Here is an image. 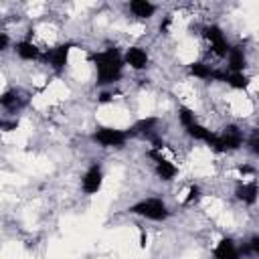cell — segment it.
Here are the masks:
<instances>
[{
    "label": "cell",
    "mask_w": 259,
    "mask_h": 259,
    "mask_svg": "<svg viewBox=\"0 0 259 259\" xmlns=\"http://www.w3.org/2000/svg\"><path fill=\"white\" fill-rule=\"evenodd\" d=\"M95 69H97V83L99 85H113L121 79L123 73V59L117 49H105L93 55Z\"/></svg>",
    "instance_id": "6da1fadb"
},
{
    "label": "cell",
    "mask_w": 259,
    "mask_h": 259,
    "mask_svg": "<svg viewBox=\"0 0 259 259\" xmlns=\"http://www.w3.org/2000/svg\"><path fill=\"white\" fill-rule=\"evenodd\" d=\"M130 212L132 214H138L142 219H148V221H156V223L166 221L170 217V210H168L166 202L162 198H154V196L138 200L136 204L130 206Z\"/></svg>",
    "instance_id": "7a4b0ae2"
},
{
    "label": "cell",
    "mask_w": 259,
    "mask_h": 259,
    "mask_svg": "<svg viewBox=\"0 0 259 259\" xmlns=\"http://www.w3.org/2000/svg\"><path fill=\"white\" fill-rule=\"evenodd\" d=\"M127 140H130V132L127 130L101 125V127H97L93 132V142L99 144L101 148H121V146H125Z\"/></svg>",
    "instance_id": "3957f363"
},
{
    "label": "cell",
    "mask_w": 259,
    "mask_h": 259,
    "mask_svg": "<svg viewBox=\"0 0 259 259\" xmlns=\"http://www.w3.org/2000/svg\"><path fill=\"white\" fill-rule=\"evenodd\" d=\"M202 36L206 38V42H208V47H210V53H212L214 57H227L231 45H229V40H227V36H225V32H223L221 26H217V24L204 26Z\"/></svg>",
    "instance_id": "277c9868"
},
{
    "label": "cell",
    "mask_w": 259,
    "mask_h": 259,
    "mask_svg": "<svg viewBox=\"0 0 259 259\" xmlns=\"http://www.w3.org/2000/svg\"><path fill=\"white\" fill-rule=\"evenodd\" d=\"M73 47H75L73 42L57 45V47H53V49H49V51L42 53V61H45L53 71L59 73V71H63V69L67 67V63H69V53H71Z\"/></svg>",
    "instance_id": "5b68a950"
},
{
    "label": "cell",
    "mask_w": 259,
    "mask_h": 259,
    "mask_svg": "<svg viewBox=\"0 0 259 259\" xmlns=\"http://www.w3.org/2000/svg\"><path fill=\"white\" fill-rule=\"evenodd\" d=\"M101 184H103V168H101V164L95 162L81 176V190L91 196V194H97L101 190Z\"/></svg>",
    "instance_id": "8992f818"
},
{
    "label": "cell",
    "mask_w": 259,
    "mask_h": 259,
    "mask_svg": "<svg viewBox=\"0 0 259 259\" xmlns=\"http://www.w3.org/2000/svg\"><path fill=\"white\" fill-rule=\"evenodd\" d=\"M121 59H123V65H127L134 71H144L148 67V63H150L148 51L142 49V47H130V49H125V53L121 55Z\"/></svg>",
    "instance_id": "52a82bcc"
},
{
    "label": "cell",
    "mask_w": 259,
    "mask_h": 259,
    "mask_svg": "<svg viewBox=\"0 0 259 259\" xmlns=\"http://www.w3.org/2000/svg\"><path fill=\"white\" fill-rule=\"evenodd\" d=\"M26 103H28V97L20 89H8L0 95V105L6 111H20Z\"/></svg>",
    "instance_id": "ba28073f"
},
{
    "label": "cell",
    "mask_w": 259,
    "mask_h": 259,
    "mask_svg": "<svg viewBox=\"0 0 259 259\" xmlns=\"http://www.w3.org/2000/svg\"><path fill=\"white\" fill-rule=\"evenodd\" d=\"M212 257L214 259H241V251H239V245L231 239V237H225L217 243V247L212 249Z\"/></svg>",
    "instance_id": "9c48e42d"
},
{
    "label": "cell",
    "mask_w": 259,
    "mask_h": 259,
    "mask_svg": "<svg viewBox=\"0 0 259 259\" xmlns=\"http://www.w3.org/2000/svg\"><path fill=\"white\" fill-rule=\"evenodd\" d=\"M247 67V55L243 47H231L227 53V71L229 73H245Z\"/></svg>",
    "instance_id": "30bf717a"
},
{
    "label": "cell",
    "mask_w": 259,
    "mask_h": 259,
    "mask_svg": "<svg viewBox=\"0 0 259 259\" xmlns=\"http://www.w3.org/2000/svg\"><path fill=\"white\" fill-rule=\"evenodd\" d=\"M257 194H259V190H257V182L253 178L239 182L237 188H235V196L243 204H255L257 202Z\"/></svg>",
    "instance_id": "8fae6325"
},
{
    "label": "cell",
    "mask_w": 259,
    "mask_h": 259,
    "mask_svg": "<svg viewBox=\"0 0 259 259\" xmlns=\"http://www.w3.org/2000/svg\"><path fill=\"white\" fill-rule=\"evenodd\" d=\"M14 53L22 61H38V59H42V51L32 40H18L14 45Z\"/></svg>",
    "instance_id": "7c38bea8"
},
{
    "label": "cell",
    "mask_w": 259,
    "mask_h": 259,
    "mask_svg": "<svg viewBox=\"0 0 259 259\" xmlns=\"http://www.w3.org/2000/svg\"><path fill=\"white\" fill-rule=\"evenodd\" d=\"M127 10H130L136 18L148 20V18H152V16L156 14V4H152V2H148V0H132V2L127 4Z\"/></svg>",
    "instance_id": "4fadbf2b"
},
{
    "label": "cell",
    "mask_w": 259,
    "mask_h": 259,
    "mask_svg": "<svg viewBox=\"0 0 259 259\" xmlns=\"http://www.w3.org/2000/svg\"><path fill=\"white\" fill-rule=\"evenodd\" d=\"M186 130V134L192 138V140H196V142H204L206 146L212 142V138H214V132L212 130H208L206 125H202L200 121H194L192 125H188V127H184Z\"/></svg>",
    "instance_id": "5bb4252c"
},
{
    "label": "cell",
    "mask_w": 259,
    "mask_h": 259,
    "mask_svg": "<svg viewBox=\"0 0 259 259\" xmlns=\"http://www.w3.org/2000/svg\"><path fill=\"white\" fill-rule=\"evenodd\" d=\"M212 69L214 67L208 65V63H204V61H194V63L188 65V73L192 77H196V79H202V81H206V79L212 77Z\"/></svg>",
    "instance_id": "9a60e30c"
},
{
    "label": "cell",
    "mask_w": 259,
    "mask_h": 259,
    "mask_svg": "<svg viewBox=\"0 0 259 259\" xmlns=\"http://www.w3.org/2000/svg\"><path fill=\"white\" fill-rule=\"evenodd\" d=\"M225 83H227L229 87H233V89H247L249 77H247L245 73H227Z\"/></svg>",
    "instance_id": "2e32d148"
},
{
    "label": "cell",
    "mask_w": 259,
    "mask_h": 259,
    "mask_svg": "<svg viewBox=\"0 0 259 259\" xmlns=\"http://www.w3.org/2000/svg\"><path fill=\"white\" fill-rule=\"evenodd\" d=\"M178 121H180L182 127H188V125H192V123L198 121V119H196L194 109H190V107H186V105H180V107H178Z\"/></svg>",
    "instance_id": "e0dca14e"
},
{
    "label": "cell",
    "mask_w": 259,
    "mask_h": 259,
    "mask_svg": "<svg viewBox=\"0 0 259 259\" xmlns=\"http://www.w3.org/2000/svg\"><path fill=\"white\" fill-rule=\"evenodd\" d=\"M200 196H202V192H200V186L192 184V186L188 188V194L184 196V204H194V202H198V200H200Z\"/></svg>",
    "instance_id": "ac0fdd59"
},
{
    "label": "cell",
    "mask_w": 259,
    "mask_h": 259,
    "mask_svg": "<svg viewBox=\"0 0 259 259\" xmlns=\"http://www.w3.org/2000/svg\"><path fill=\"white\" fill-rule=\"evenodd\" d=\"M18 127V119H6L0 117V132H14Z\"/></svg>",
    "instance_id": "d6986e66"
},
{
    "label": "cell",
    "mask_w": 259,
    "mask_h": 259,
    "mask_svg": "<svg viewBox=\"0 0 259 259\" xmlns=\"http://www.w3.org/2000/svg\"><path fill=\"white\" fill-rule=\"evenodd\" d=\"M8 45H10L8 34H6V32H0V53H2V51H6V49H8Z\"/></svg>",
    "instance_id": "ffe728a7"
}]
</instances>
